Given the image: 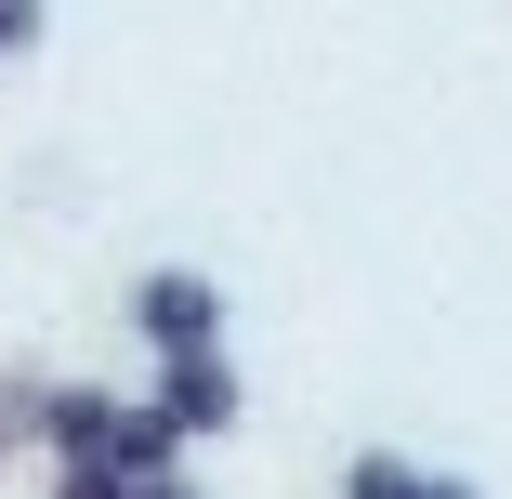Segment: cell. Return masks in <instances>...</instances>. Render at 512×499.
<instances>
[{"label": "cell", "instance_id": "cell-1", "mask_svg": "<svg viewBox=\"0 0 512 499\" xmlns=\"http://www.w3.org/2000/svg\"><path fill=\"white\" fill-rule=\"evenodd\" d=\"M119 303H132V342L145 355H197V342H224V276H197V263H158V276H132L119 289Z\"/></svg>", "mask_w": 512, "mask_h": 499}, {"label": "cell", "instance_id": "cell-2", "mask_svg": "<svg viewBox=\"0 0 512 499\" xmlns=\"http://www.w3.org/2000/svg\"><path fill=\"white\" fill-rule=\"evenodd\" d=\"M158 421H171L184 447L237 434V421H250V381H237V355H224V342H197V355H158Z\"/></svg>", "mask_w": 512, "mask_h": 499}, {"label": "cell", "instance_id": "cell-3", "mask_svg": "<svg viewBox=\"0 0 512 499\" xmlns=\"http://www.w3.org/2000/svg\"><path fill=\"white\" fill-rule=\"evenodd\" d=\"M145 473L132 460H53V499H132Z\"/></svg>", "mask_w": 512, "mask_h": 499}, {"label": "cell", "instance_id": "cell-4", "mask_svg": "<svg viewBox=\"0 0 512 499\" xmlns=\"http://www.w3.org/2000/svg\"><path fill=\"white\" fill-rule=\"evenodd\" d=\"M40 27H53V0H0V53H40Z\"/></svg>", "mask_w": 512, "mask_h": 499}, {"label": "cell", "instance_id": "cell-5", "mask_svg": "<svg viewBox=\"0 0 512 499\" xmlns=\"http://www.w3.org/2000/svg\"><path fill=\"white\" fill-rule=\"evenodd\" d=\"M27 408H40V381H0V460L27 447Z\"/></svg>", "mask_w": 512, "mask_h": 499}, {"label": "cell", "instance_id": "cell-6", "mask_svg": "<svg viewBox=\"0 0 512 499\" xmlns=\"http://www.w3.org/2000/svg\"><path fill=\"white\" fill-rule=\"evenodd\" d=\"M132 499H197V473H184V460H171V473H145V486H132Z\"/></svg>", "mask_w": 512, "mask_h": 499}, {"label": "cell", "instance_id": "cell-7", "mask_svg": "<svg viewBox=\"0 0 512 499\" xmlns=\"http://www.w3.org/2000/svg\"><path fill=\"white\" fill-rule=\"evenodd\" d=\"M421 499H486V486H460V473H421Z\"/></svg>", "mask_w": 512, "mask_h": 499}]
</instances>
